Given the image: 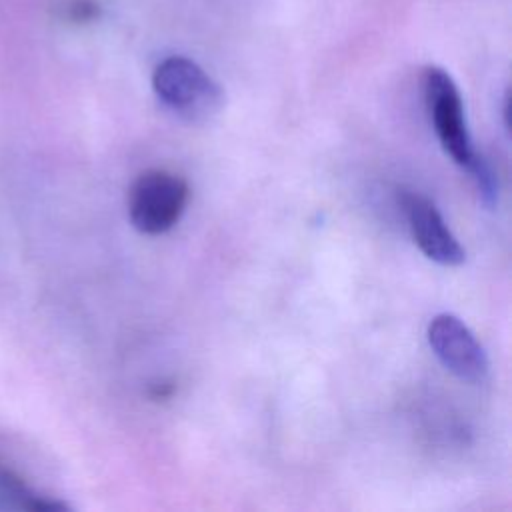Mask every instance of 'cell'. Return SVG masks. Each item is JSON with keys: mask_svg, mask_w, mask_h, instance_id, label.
<instances>
[{"mask_svg": "<svg viewBox=\"0 0 512 512\" xmlns=\"http://www.w3.org/2000/svg\"><path fill=\"white\" fill-rule=\"evenodd\" d=\"M152 88L168 110L192 124L208 122L224 104L220 84L186 56H168L158 62L152 72Z\"/></svg>", "mask_w": 512, "mask_h": 512, "instance_id": "1", "label": "cell"}, {"mask_svg": "<svg viewBox=\"0 0 512 512\" xmlns=\"http://www.w3.org/2000/svg\"><path fill=\"white\" fill-rule=\"evenodd\" d=\"M466 170L470 172V176L476 184V190L480 194L482 204L492 208L498 202V178H496L492 166L476 152L474 160L466 166Z\"/></svg>", "mask_w": 512, "mask_h": 512, "instance_id": "6", "label": "cell"}, {"mask_svg": "<svg viewBox=\"0 0 512 512\" xmlns=\"http://www.w3.org/2000/svg\"><path fill=\"white\" fill-rule=\"evenodd\" d=\"M190 198L186 180L174 172L152 168L142 172L128 194L132 226L148 236L168 232L184 214Z\"/></svg>", "mask_w": 512, "mask_h": 512, "instance_id": "2", "label": "cell"}, {"mask_svg": "<svg viewBox=\"0 0 512 512\" xmlns=\"http://www.w3.org/2000/svg\"><path fill=\"white\" fill-rule=\"evenodd\" d=\"M174 388H176V386H174L172 380H158L156 384H150L148 394H150L152 400H166V398L172 396Z\"/></svg>", "mask_w": 512, "mask_h": 512, "instance_id": "8", "label": "cell"}, {"mask_svg": "<svg viewBox=\"0 0 512 512\" xmlns=\"http://www.w3.org/2000/svg\"><path fill=\"white\" fill-rule=\"evenodd\" d=\"M428 344L442 366L464 382L480 384L488 376V356L472 330L454 314H438L428 324Z\"/></svg>", "mask_w": 512, "mask_h": 512, "instance_id": "4", "label": "cell"}, {"mask_svg": "<svg viewBox=\"0 0 512 512\" xmlns=\"http://www.w3.org/2000/svg\"><path fill=\"white\" fill-rule=\"evenodd\" d=\"M398 202L406 214L410 234L422 254L442 266H460L466 252L446 226L432 200L414 190H400Z\"/></svg>", "mask_w": 512, "mask_h": 512, "instance_id": "5", "label": "cell"}, {"mask_svg": "<svg viewBox=\"0 0 512 512\" xmlns=\"http://www.w3.org/2000/svg\"><path fill=\"white\" fill-rule=\"evenodd\" d=\"M422 86L426 108L444 152L458 166L466 168L474 160L476 150L472 148L464 104L456 82L444 68L428 66L422 76Z\"/></svg>", "mask_w": 512, "mask_h": 512, "instance_id": "3", "label": "cell"}, {"mask_svg": "<svg viewBox=\"0 0 512 512\" xmlns=\"http://www.w3.org/2000/svg\"><path fill=\"white\" fill-rule=\"evenodd\" d=\"M66 12L74 22H90L98 16V4L94 0H70L66 4Z\"/></svg>", "mask_w": 512, "mask_h": 512, "instance_id": "7", "label": "cell"}]
</instances>
